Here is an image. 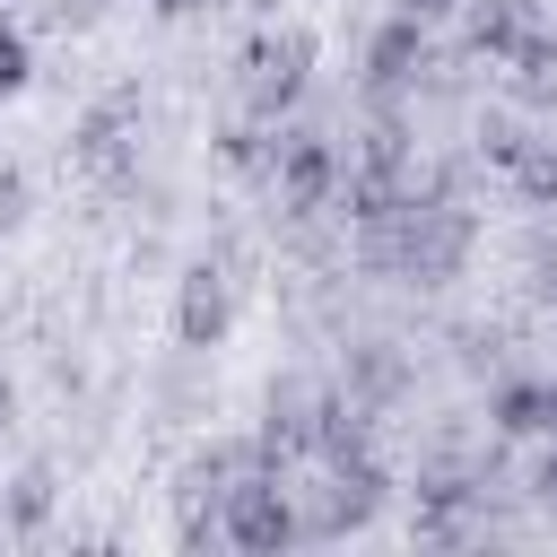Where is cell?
<instances>
[{"label":"cell","mask_w":557,"mask_h":557,"mask_svg":"<svg viewBox=\"0 0 557 557\" xmlns=\"http://www.w3.org/2000/svg\"><path fill=\"white\" fill-rule=\"evenodd\" d=\"M487 418H496V435H557V400H548V383H531V374L496 383V392H487Z\"/></svg>","instance_id":"8992f818"},{"label":"cell","mask_w":557,"mask_h":557,"mask_svg":"<svg viewBox=\"0 0 557 557\" xmlns=\"http://www.w3.org/2000/svg\"><path fill=\"white\" fill-rule=\"evenodd\" d=\"M270 174H278V200L287 209H331L339 200V148L322 139V131H278L270 139Z\"/></svg>","instance_id":"7a4b0ae2"},{"label":"cell","mask_w":557,"mask_h":557,"mask_svg":"<svg viewBox=\"0 0 557 557\" xmlns=\"http://www.w3.org/2000/svg\"><path fill=\"white\" fill-rule=\"evenodd\" d=\"M122 122H131V96H104V104L78 122V148H87V157H113V131H122Z\"/></svg>","instance_id":"8fae6325"},{"label":"cell","mask_w":557,"mask_h":557,"mask_svg":"<svg viewBox=\"0 0 557 557\" xmlns=\"http://www.w3.org/2000/svg\"><path fill=\"white\" fill-rule=\"evenodd\" d=\"M305 70H313V35H305V26H287L278 44H261V52H252V87H244V96H252V122H278V113L305 96Z\"/></svg>","instance_id":"3957f363"},{"label":"cell","mask_w":557,"mask_h":557,"mask_svg":"<svg viewBox=\"0 0 557 557\" xmlns=\"http://www.w3.org/2000/svg\"><path fill=\"white\" fill-rule=\"evenodd\" d=\"M9 418H17V392H9V383H0V426H9Z\"/></svg>","instance_id":"ac0fdd59"},{"label":"cell","mask_w":557,"mask_h":557,"mask_svg":"<svg viewBox=\"0 0 557 557\" xmlns=\"http://www.w3.org/2000/svg\"><path fill=\"white\" fill-rule=\"evenodd\" d=\"M61 17H70V26H87V17H96V0H61Z\"/></svg>","instance_id":"e0dca14e"},{"label":"cell","mask_w":557,"mask_h":557,"mask_svg":"<svg viewBox=\"0 0 557 557\" xmlns=\"http://www.w3.org/2000/svg\"><path fill=\"white\" fill-rule=\"evenodd\" d=\"M392 9H409V17H444V9H461V0H392Z\"/></svg>","instance_id":"9a60e30c"},{"label":"cell","mask_w":557,"mask_h":557,"mask_svg":"<svg viewBox=\"0 0 557 557\" xmlns=\"http://www.w3.org/2000/svg\"><path fill=\"white\" fill-rule=\"evenodd\" d=\"M17 218H26V183H17V174H0V226H17Z\"/></svg>","instance_id":"5bb4252c"},{"label":"cell","mask_w":557,"mask_h":557,"mask_svg":"<svg viewBox=\"0 0 557 557\" xmlns=\"http://www.w3.org/2000/svg\"><path fill=\"white\" fill-rule=\"evenodd\" d=\"M540 496L557 505V444H548V461H540Z\"/></svg>","instance_id":"2e32d148"},{"label":"cell","mask_w":557,"mask_h":557,"mask_svg":"<svg viewBox=\"0 0 557 557\" xmlns=\"http://www.w3.org/2000/svg\"><path fill=\"white\" fill-rule=\"evenodd\" d=\"M505 61H513V96H522V104H557V35H548V26H531Z\"/></svg>","instance_id":"ba28073f"},{"label":"cell","mask_w":557,"mask_h":557,"mask_svg":"<svg viewBox=\"0 0 557 557\" xmlns=\"http://www.w3.org/2000/svg\"><path fill=\"white\" fill-rule=\"evenodd\" d=\"M513 191H522L531 209H557V148H540V139H531V157L513 165Z\"/></svg>","instance_id":"30bf717a"},{"label":"cell","mask_w":557,"mask_h":557,"mask_svg":"<svg viewBox=\"0 0 557 557\" xmlns=\"http://www.w3.org/2000/svg\"><path fill=\"white\" fill-rule=\"evenodd\" d=\"M44 513H52V479H44V470H26V479H17V496H9V522L26 531V522H44Z\"/></svg>","instance_id":"7c38bea8"},{"label":"cell","mask_w":557,"mask_h":557,"mask_svg":"<svg viewBox=\"0 0 557 557\" xmlns=\"http://www.w3.org/2000/svg\"><path fill=\"white\" fill-rule=\"evenodd\" d=\"M26 78H35V61H26V35H9V26H0V96H17Z\"/></svg>","instance_id":"4fadbf2b"},{"label":"cell","mask_w":557,"mask_h":557,"mask_svg":"<svg viewBox=\"0 0 557 557\" xmlns=\"http://www.w3.org/2000/svg\"><path fill=\"white\" fill-rule=\"evenodd\" d=\"M531 26H540V0H470V52L487 61H505Z\"/></svg>","instance_id":"52a82bcc"},{"label":"cell","mask_w":557,"mask_h":557,"mask_svg":"<svg viewBox=\"0 0 557 557\" xmlns=\"http://www.w3.org/2000/svg\"><path fill=\"white\" fill-rule=\"evenodd\" d=\"M366 70H374V87H409V78L426 70V17L392 9V17L374 26V44H366Z\"/></svg>","instance_id":"5b68a950"},{"label":"cell","mask_w":557,"mask_h":557,"mask_svg":"<svg viewBox=\"0 0 557 557\" xmlns=\"http://www.w3.org/2000/svg\"><path fill=\"white\" fill-rule=\"evenodd\" d=\"M148 9H157V17H183V9H191V0H148Z\"/></svg>","instance_id":"d6986e66"},{"label":"cell","mask_w":557,"mask_h":557,"mask_svg":"<svg viewBox=\"0 0 557 557\" xmlns=\"http://www.w3.org/2000/svg\"><path fill=\"white\" fill-rule=\"evenodd\" d=\"M218 531L235 540V548H252V557H270V548H287L296 531H305V513H296V496L278 487V470H244L226 496H218Z\"/></svg>","instance_id":"6da1fadb"},{"label":"cell","mask_w":557,"mask_h":557,"mask_svg":"<svg viewBox=\"0 0 557 557\" xmlns=\"http://www.w3.org/2000/svg\"><path fill=\"white\" fill-rule=\"evenodd\" d=\"M226 322H235V296H226V278L200 261V270H183V296H174V339L183 348H218L226 339Z\"/></svg>","instance_id":"277c9868"},{"label":"cell","mask_w":557,"mask_h":557,"mask_svg":"<svg viewBox=\"0 0 557 557\" xmlns=\"http://www.w3.org/2000/svg\"><path fill=\"white\" fill-rule=\"evenodd\" d=\"M479 157L513 174V165L531 157V131H522V122H505V113H487V122H479Z\"/></svg>","instance_id":"9c48e42d"},{"label":"cell","mask_w":557,"mask_h":557,"mask_svg":"<svg viewBox=\"0 0 557 557\" xmlns=\"http://www.w3.org/2000/svg\"><path fill=\"white\" fill-rule=\"evenodd\" d=\"M548 400H557V374H548Z\"/></svg>","instance_id":"ffe728a7"}]
</instances>
